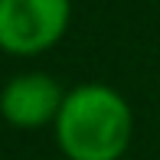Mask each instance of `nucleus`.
<instances>
[{
	"label": "nucleus",
	"instance_id": "7ed1b4c3",
	"mask_svg": "<svg viewBox=\"0 0 160 160\" xmlns=\"http://www.w3.org/2000/svg\"><path fill=\"white\" fill-rule=\"evenodd\" d=\"M65 101V88L42 69L17 72L0 88V118L17 131L52 128Z\"/></svg>",
	"mask_w": 160,
	"mask_h": 160
},
{
	"label": "nucleus",
	"instance_id": "f257e3e1",
	"mask_svg": "<svg viewBox=\"0 0 160 160\" xmlns=\"http://www.w3.org/2000/svg\"><path fill=\"white\" fill-rule=\"evenodd\" d=\"M65 160H121L134 141V108L105 82L65 88V101L52 124Z\"/></svg>",
	"mask_w": 160,
	"mask_h": 160
},
{
	"label": "nucleus",
	"instance_id": "f03ea898",
	"mask_svg": "<svg viewBox=\"0 0 160 160\" xmlns=\"http://www.w3.org/2000/svg\"><path fill=\"white\" fill-rule=\"evenodd\" d=\"M72 26V0H0V52L36 59L56 49Z\"/></svg>",
	"mask_w": 160,
	"mask_h": 160
}]
</instances>
